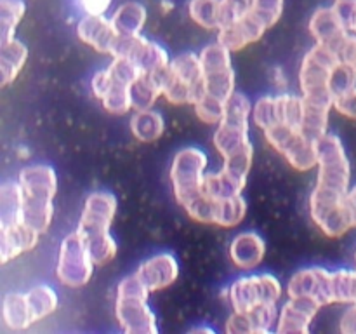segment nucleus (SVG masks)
<instances>
[{
	"instance_id": "f257e3e1",
	"label": "nucleus",
	"mask_w": 356,
	"mask_h": 334,
	"mask_svg": "<svg viewBox=\"0 0 356 334\" xmlns=\"http://www.w3.org/2000/svg\"><path fill=\"white\" fill-rule=\"evenodd\" d=\"M117 214V198L110 191H94L86 198L79 232L86 239L96 267H104L117 256L118 246L110 228Z\"/></svg>"
},
{
	"instance_id": "f03ea898",
	"label": "nucleus",
	"mask_w": 356,
	"mask_h": 334,
	"mask_svg": "<svg viewBox=\"0 0 356 334\" xmlns=\"http://www.w3.org/2000/svg\"><path fill=\"white\" fill-rule=\"evenodd\" d=\"M24 198V223L38 235L45 233L54 218V197L58 191L56 170L47 164H35L19 173Z\"/></svg>"
},
{
	"instance_id": "7ed1b4c3",
	"label": "nucleus",
	"mask_w": 356,
	"mask_h": 334,
	"mask_svg": "<svg viewBox=\"0 0 356 334\" xmlns=\"http://www.w3.org/2000/svg\"><path fill=\"white\" fill-rule=\"evenodd\" d=\"M149 291L138 278L129 275L117 285L115 298V317L122 329L129 334H156V317L148 306Z\"/></svg>"
},
{
	"instance_id": "20e7f679",
	"label": "nucleus",
	"mask_w": 356,
	"mask_h": 334,
	"mask_svg": "<svg viewBox=\"0 0 356 334\" xmlns=\"http://www.w3.org/2000/svg\"><path fill=\"white\" fill-rule=\"evenodd\" d=\"M316 159L318 177L315 190L344 197L351 188V167L339 136L327 132L325 136L316 139Z\"/></svg>"
},
{
	"instance_id": "39448f33",
	"label": "nucleus",
	"mask_w": 356,
	"mask_h": 334,
	"mask_svg": "<svg viewBox=\"0 0 356 334\" xmlns=\"http://www.w3.org/2000/svg\"><path fill=\"white\" fill-rule=\"evenodd\" d=\"M339 54L330 47L316 44L306 52L299 70V86L302 97L313 103L329 104L334 108V93L330 89V79L339 65Z\"/></svg>"
},
{
	"instance_id": "423d86ee",
	"label": "nucleus",
	"mask_w": 356,
	"mask_h": 334,
	"mask_svg": "<svg viewBox=\"0 0 356 334\" xmlns=\"http://www.w3.org/2000/svg\"><path fill=\"white\" fill-rule=\"evenodd\" d=\"M207 166V153L197 146L181 148L174 155L172 164H170L169 180L172 184L174 197L183 207H186L204 195V180L205 174H207L205 173Z\"/></svg>"
},
{
	"instance_id": "0eeeda50",
	"label": "nucleus",
	"mask_w": 356,
	"mask_h": 334,
	"mask_svg": "<svg viewBox=\"0 0 356 334\" xmlns=\"http://www.w3.org/2000/svg\"><path fill=\"white\" fill-rule=\"evenodd\" d=\"M94 263L86 239L79 230L63 239L56 263V277L66 287H83L92 277Z\"/></svg>"
},
{
	"instance_id": "6e6552de",
	"label": "nucleus",
	"mask_w": 356,
	"mask_h": 334,
	"mask_svg": "<svg viewBox=\"0 0 356 334\" xmlns=\"http://www.w3.org/2000/svg\"><path fill=\"white\" fill-rule=\"evenodd\" d=\"M268 145L285 157L296 170H309L316 167V141L302 134L301 129L289 125H273L264 131Z\"/></svg>"
},
{
	"instance_id": "1a4fd4ad",
	"label": "nucleus",
	"mask_w": 356,
	"mask_h": 334,
	"mask_svg": "<svg viewBox=\"0 0 356 334\" xmlns=\"http://www.w3.org/2000/svg\"><path fill=\"white\" fill-rule=\"evenodd\" d=\"M282 298V285L271 273H257L240 277L229 285L228 299L233 312H249L257 305L278 303Z\"/></svg>"
},
{
	"instance_id": "9d476101",
	"label": "nucleus",
	"mask_w": 356,
	"mask_h": 334,
	"mask_svg": "<svg viewBox=\"0 0 356 334\" xmlns=\"http://www.w3.org/2000/svg\"><path fill=\"white\" fill-rule=\"evenodd\" d=\"M200 61L204 66L207 94H212L222 101L228 100L236 90V75L232 66V51L216 42V44L202 49Z\"/></svg>"
},
{
	"instance_id": "9b49d317",
	"label": "nucleus",
	"mask_w": 356,
	"mask_h": 334,
	"mask_svg": "<svg viewBox=\"0 0 356 334\" xmlns=\"http://www.w3.org/2000/svg\"><path fill=\"white\" fill-rule=\"evenodd\" d=\"M113 56H122L134 63L141 73H162L170 65L169 54L162 45L148 40L143 35L118 37Z\"/></svg>"
},
{
	"instance_id": "f8f14e48",
	"label": "nucleus",
	"mask_w": 356,
	"mask_h": 334,
	"mask_svg": "<svg viewBox=\"0 0 356 334\" xmlns=\"http://www.w3.org/2000/svg\"><path fill=\"white\" fill-rule=\"evenodd\" d=\"M289 298H313L322 306L332 305L330 271L322 267H308L296 271L287 284Z\"/></svg>"
},
{
	"instance_id": "ddd939ff",
	"label": "nucleus",
	"mask_w": 356,
	"mask_h": 334,
	"mask_svg": "<svg viewBox=\"0 0 356 334\" xmlns=\"http://www.w3.org/2000/svg\"><path fill=\"white\" fill-rule=\"evenodd\" d=\"M139 280L146 285L149 292L162 291L169 287L179 277V263L170 253H159L153 254L146 261L139 264L136 270Z\"/></svg>"
},
{
	"instance_id": "4468645a",
	"label": "nucleus",
	"mask_w": 356,
	"mask_h": 334,
	"mask_svg": "<svg viewBox=\"0 0 356 334\" xmlns=\"http://www.w3.org/2000/svg\"><path fill=\"white\" fill-rule=\"evenodd\" d=\"M322 308V303L313 298H289L282 306L277 322L278 334H305L309 331L313 319Z\"/></svg>"
},
{
	"instance_id": "2eb2a0df",
	"label": "nucleus",
	"mask_w": 356,
	"mask_h": 334,
	"mask_svg": "<svg viewBox=\"0 0 356 334\" xmlns=\"http://www.w3.org/2000/svg\"><path fill=\"white\" fill-rule=\"evenodd\" d=\"M309 31L315 37L316 44L327 45L336 52H339L341 45L351 33L344 24L341 14L337 13L336 6L316 10L309 21Z\"/></svg>"
},
{
	"instance_id": "dca6fc26",
	"label": "nucleus",
	"mask_w": 356,
	"mask_h": 334,
	"mask_svg": "<svg viewBox=\"0 0 356 334\" xmlns=\"http://www.w3.org/2000/svg\"><path fill=\"white\" fill-rule=\"evenodd\" d=\"M76 33H79L80 40L96 49L97 52L111 56H113L115 45H117L118 37H120L115 30L111 19L104 16H92V14H86L80 19L79 26H76Z\"/></svg>"
},
{
	"instance_id": "f3484780",
	"label": "nucleus",
	"mask_w": 356,
	"mask_h": 334,
	"mask_svg": "<svg viewBox=\"0 0 356 334\" xmlns=\"http://www.w3.org/2000/svg\"><path fill=\"white\" fill-rule=\"evenodd\" d=\"M268 28L254 16L252 13H247L245 16L240 17L235 23H229L219 30L218 42L225 45L228 51L238 52L249 44L259 40Z\"/></svg>"
},
{
	"instance_id": "a211bd4d",
	"label": "nucleus",
	"mask_w": 356,
	"mask_h": 334,
	"mask_svg": "<svg viewBox=\"0 0 356 334\" xmlns=\"http://www.w3.org/2000/svg\"><path fill=\"white\" fill-rule=\"evenodd\" d=\"M266 256V242L257 232H242L229 244V257L235 267L242 270H254Z\"/></svg>"
},
{
	"instance_id": "6ab92c4d",
	"label": "nucleus",
	"mask_w": 356,
	"mask_h": 334,
	"mask_svg": "<svg viewBox=\"0 0 356 334\" xmlns=\"http://www.w3.org/2000/svg\"><path fill=\"white\" fill-rule=\"evenodd\" d=\"M38 237L40 235L26 223L9 226V228H0V261L2 264L33 249L38 242Z\"/></svg>"
},
{
	"instance_id": "aec40b11",
	"label": "nucleus",
	"mask_w": 356,
	"mask_h": 334,
	"mask_svg": "<svg viewBox=\"0 0 356 334\" xmlns=\"http://www.w3.org/2000/svg\"><path fill=\"white\" fill-rule=\"evenodd\" d=\"M170 70L174 75L186 84L191 89L195 96V103L200 101L202 97L207 94V87H205V73L204 66H202L200 54H193V52H186V54L177 56L176 59L170 61Z\"/></svg>"
},
{
	"instance_id": "412c9836",
	"label": "nucleus",
	"mask_w": 356,
	"mask_h": 334,
	"mask_svg": "<svg viewBox=\"0 0 356 334\" xmlns=\"http://www.w3.org/2000/svg\"><path fill=\"white\" fill-rule=\"evenodd\" d=\"M24 223V198L19 181H6L0 186V228Z\"/></svg>"
},
{
	"instance_id": "4be33fe9",
	"label": "nucleus",
	"mask_w": 356,
	"mask_h": 334,
	"mask_svg": "<svg viewBox=\"0 0 356 334\" xmlns=\"http://www.w3.org/2000/svg\"><path fill=\"white\" fill-rule=\"evenodd\" d=\"M2 319L9 329L24 331L33 326L35 320L28 305L26 292H9L3 296Z\"/></svg>"
},
{
	"instance_id": "5701e85b",
	"label": "nucleus",
	"mask_w": 356,
	"mask_h": 334,
	"mask_svg": "<svg viewBox=\"0 0 356 334\" xmlns=\"http://www.w3.org/2000/svg\"><path fill=\"white\" fill-rule=\"evenodd\" d=\"M250 125L235 124V122L221 120L214 132V146L221 157L232 155L236 150L243 148L250 143Z\"/></svg>"
},
{
	"instance_id": "b1692460",
	"label": "nucleus",
	"mask_w": 356,
	"mask_h": 334,
	"mask_svg": "<svg viewBox=\"0 0 356 334\" xmlns=\"http://www.w3.org/2000/svg\"><path fill=\"white\" fill-rule=\"evenodd\" d=\"M26 59L28 49L23 42L13 38L7 44H0V82L3 87L17 79Z\"/></svg>"
},
{
	"instance_id": "393cba45",
	"label": "nucleus",
	"mask_w": 356,
	"mask_h": 334,
	"mask_svg": "<svg viewBox=\"0 0 356 334\" xmlns=\"http://www.w3.org/2000/svg\"><path fill=\"white\" fill-rule=\"evenodd\" d=\"M131 131L136 139L141 143H153L162 138L165 131V120L162 113L155 111L153 108L148 110H138L131 118Z\"/></svg>"
},
{
	"instance_id": "a878e982",
	"label": "nucleus",
	"mask_w": 356,
	"mask_h": 334,
	"mask_svg": "<svg viewBox=\"0 0 356 334\" xmlns=\"http://www.w3.org/2000/svg\"><path fill=\"white\" fill-rule=\"evenodd\" d=\"M245 181L238 180L228 170L221 169L218 173H207L204 180V193L214 200H225V198L235 197L242 193L245 188Z\"/></svg>"
},
{
	"instance_id": "bb28decb",
	"label": "nucleus",
	"mask_w": 356,
	"mask_h": 334,
	"mask_svg": "<svg viewBox=\"0 0 356 334\" xmlns=\"http://www.w3.org/2000/svg\"><path fill=\"white\" fill-rule=\"evenodd\" d=\"M115 30L120 37H134L141 35L143 26L146 23V10L141 3L129 2L118 7L111 17Z\"/></svg>"
},
{
	"instance_id": "cd10ccee",
	"label": "nucleus",
	"mask_w": 356,
	"mask_h": 334,
	"mask_svg": "<svg viewBox=\"0 0 356 334\" xmlns=\"http://www.w3.org/2000/svg\"><path fill=\"white\" fill-rule=\"evenodd\" d=\"M132 106L134 110H148L153 108L160 96H163L162 82H160V73L152 75V73H141L132 84Z\"/></svg>"
},
{
	"instance_id": "c85d7f7f",
	"label": "nucleus",
	"mask_w": 356,
	"mask_h": 334,
	"mask_svg": "<svg viewBox=\"0 0 356 334\" xmlns=\"http://www.w3.org/2000/svg\"><path fill=\"white\" fill-rule=\"evenodd\" d=\"M305 100V97H302ZM332 106L322 103H313L305 100V113H302L301 131L313 141L320 139L329 132V115Z\"/></svg>"
},
{
	"instance_id": "c756f323",
	"label": "nucleus",
	"mask_w": 356,
	"mask_h": 334,
	"mask_svg": "<svg viewBox=\"0 0 356 334\" xmlns=\"http://www.w3.org/2000/svg\"><path fill=\"white\" fill-rule=\"evenodd\" d=\"M26 298L35 322H38V320L45 319V317H49L51 313H54L59 303L56 291L47 284H40L31 287L30 291L26 292Z\"/></svg>"
},
{
	"instance_id": "7c9ffc66",
	"label": "nucleus",
	"mask_w": 356,
	"mask_h": 334,
	"mask_svg": "<svg viewBox=\"0 0 356 334\" xmlns=\"http://www.w3.org/2000/svg\"><path fill=\"white\" fill-rule=\"evenodd\" d=\"M330 299L343 305L356 303V270L341 268L330 271Z\"/></svg>"
},
{
	"instance_id": "2f4dec72",
	"label": "nucleus",
	"mask_w": 356,
	"mask_h": 334,
	"mask_svg": "<svg viewBox=\"0 0 356 334\" xmlns=\"http://www.w3.org/2000/svg\"><path fill=\"white\" fill-rule=\"evenodd\" d=\"M247 214V200L242 197V193L235 197L225 198V200H216V214L214 225L232 228L242 223V219Z\"/></svg>"
},
{
	"instance_id": "473e14b6",
	"label": "nucleus",
	"mask_w": 356,
	"mask_h": 334,
	"mask_svg": "<svg viewBox=\"0 0 356 334\" xmlns=\"http://www.w3.org/2000/svg\"><path fill=\"white\" fill-rule=\"evenodd\" d=\"M190 14L205 30H221V0H191Z\"/></svg>"
},
{
	"instance_id": "72a5a7b5",
	"label": "nucleus",
	"mask_w": 356,
	"mask_h": 334,
	"mask_svg": "<svg viewBox=\"0 0 356 334\" xmlns=\"http://www.w3.org/2000/svg\"><path fill=\"white\" fill-rule=\"evenodd\" d=\"M278 303H264V305H257L256 308L249 310L247 317H249L250 327H252V334H266L270 333L278 322Z\"/></svg>"
},
{
	"instance_id": "f704fd0d",
	"label": "nucleus",
	"mask_w": 356,
	"mask_h": 334,
	"mask_svg": "<svg viewBox=\"0 0 356 334\" xmlns=\"http://www.w3.org/2000/svg\"><path fill=\"white\" fill-rule=\"evenodd\" d=\"M24 14V3L21 0H2V28H0V44H7L14 38L17 23Z\"/></svg>"
},
{
	"instance_id": "c9c22d12",
	"label": "nucleus",
	"mask_w": 356,
	"mask_h": 334,
	"mask_svg": "<svg viewBox=\"0 0 356 334\" xmlns=\"http://www.w3.org/2000/svg\"><path fill=\"white\" fill-rule=\"evenodd\" d=\"M252 120L254 124H256L259 129H263V131L280 124V118H278L277 96L259 97V100L254 103Z\"/></svg>"
},
{
	"instance_id": "e433bc0d",
	"label": "nucleus",
	"mask_w": 356,
	"mask_h": 334,
	"mask_svg": "<svg viewBox=\"0 0 356 334\" xmlns=\"http://www.w3.org/2000/svg\"><path fill=\"white\" fill-rule=\"evenodd\" d=\"M225 104L226 101L219 100V97L212 96V94H205L200 101L193 104L195 113L200 118L204 124L209 125H219L225 118Z\"/></svg>"
},
{
	"instance_id": "4c0bfd02",
	"label": "nucleus",
	"mask_w": 356,
	"mask_h": 334,
	"mask_svg": "<svg viewBox=\"0 0 356 334\" xmlns=\"http://www.w3.org/2000/svg\"><path fill=\"white\" fill-rule=\"evenodd\" d=\"M284 0H254L250 13L266 28H271L282 16Z\"/></svg>"
},
{
	"instance_id": "58836bf2",
	"label": "nucleus",
	"mask_w": 356,
	"mask_h": 334,
	"mask_svg": "<svg viewBox=\"0 0 356 334\" xmlns=\"http://www.w3.org/2000/svg\"><path fill=\"white\" fill-rule=\"evenodd\" d=\"M356 87V70L351 68L346 63L339 61V65L336 66L332 73V79H330V89H332L334 97L339 96V94L348 93V90L355 89Z\"/></svg>"
},
{
	"instance_id": "ea45409f",
	"label": "nucleus",
	"mask_w": 356,
	"mask_h": 334,
	"mask_svg": "<svg viewBox=\"0 0 356 334\" xmlns=\"http://www.w3.org/2000/svg\"><path fill=\"white\" fill-rule=\"evenodd\" d=\"M334 110L343 115V117L356 120V87L334 97Z\"/></svg>"
},
{
	"instance_id": "a19ab883",
	"label": "nucleus",
	"mask_w": 356,
	"mask_h": 334,
	"mask_svg": "<svg viewBox=\"0 0 356 334\" xmlns=\"http://www.w3.org/2000/svg\"><path fill=\"white\" fill-rule=\"evenodd\" d=\"M337 54H339L341 61L356 70V33H350V37L344 40Z\"/></svg>"
},
{
	"instance_id": "79ce46f5",
	"label": "nucleus",
	"mask_w": 356,
	"mask_h": 334,
	"mask_svg": "<svg viewBox=\"0 0 356 334\" xmlns=\"http://www.w3.org/2000/svg\"><path fill=\"white\" fill-rule=\"evenodd\" d=\"M111 0H80V7L86 14H92V16H104L108 9H110Z\"/></svg>"
},
{
	"instance_id": "37998d69",
	"label": "nucleus",
	"mask_w": 356,
	"mask_h": 334,
	"mask_svg": "<svg viewBox=\"0 0 356 334\" xmlns=\"http://www.w3.org/2000/svg\"><path fill=\"white\" fill-rule=\"evenodd\" d=\"M339 331L344 334H356V303L344 310L339 322Z\"/></svg>"
},
{
	"instance_id": "c03bdc74",
	"label": "nucleus",
	"mask_w": 356,
	"mask_h": 334,
	"mask_svg": "<svg viewBox=\"0 0 356 334\" xmlns=\"http://www.w3.org/2000/svg\"><path fill=\"white\" fill-rule=\"evenodd\" d=\"M343 205H344V211H346L348 221H350L351 228H355L356 226V184L355 186H351L350 190H348V193L344 195Z\"/></svg>"
},
{
	"instance_id": "a18cd8bd",
	"label": "nucleus",
	"mask_w": 356,
	"mask_h": 334,
	"mask_svg": "<svg viewBox=\"0 0 356 334\" xmlns=\"http://www.w3.org/2000/svg\"><path fill=\"white\" fill-rule=\"evenodd\" d=\"M275 82H277V86L282 87V89H284V87L287 86V80H285L284 72H282L280 68H275Z\"/></svg>"
},
{
	"instance_id": "49530a36",
	"label": "nucleus",
	"mask_w": 356,
	"mask_h": 334,
	"mask_svg": "<svg viewBox=\"0 0 356 334\" xmlns=\"http://www.w3.org/2000/svg\"><path fill=\"white\" fill-rule=\"evenodd\" d=\"M350 31L351 33H356V7L353 10V16H351V21H350Z\"/></svg>"
},
{
	"instance_id": "de8ad7c7",
	"label": "nucleus",
	"mask_w": 356,
	"mask_h": 334,
	"mask_svg": "<svg viewBox=\"0 0 356 334\" xmlns=\"http://www.w3.org/2000/svg\"><path fill=\"white\" fill-rule=\"evenodd\" d=\"M190 333H214V331L211 329V327H193V329L190 331Z\"/></svg>"
},
{
	"instance_id": "09e8293b",
	"label": "nucleus",
	"mask_w": 356,
	"mask_h": 334,
	"mask_svg": "<svg viewBox=\"0 0 356 334\" xmlns=\"http://www.w3.org/2000/svg\"><path fill=\"white\" fill-rule=\"evenodd\" d=\"M337 3H356V0H337Z\"/></svg>"
}]
</instances>
